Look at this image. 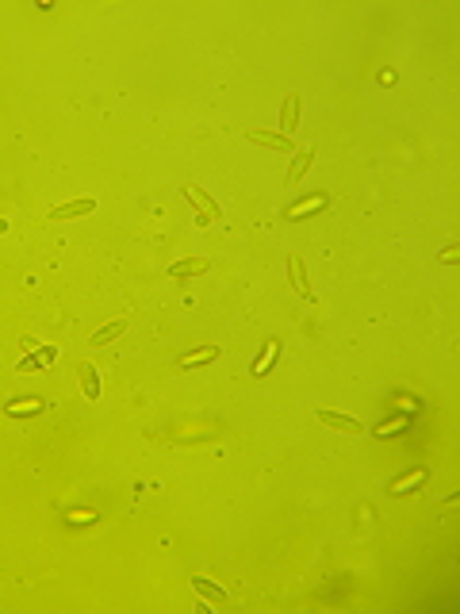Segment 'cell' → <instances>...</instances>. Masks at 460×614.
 I'll use <instances>...</instances> for the list:
<instances>
[{
  "label": "cell",
  "mask_w": 460,
  "mask_h": 614,
  "mask_svg": "<svg viewBox=\"0 0 460 614\" xmlns=\"http://www.w3.org/2000/svg\"><path fill=\"white\" fill-rule=\"evenodd\" d=\"M215 357H219V346H203V349H192V354L177 357V365L180 368H192V365H203V361H215Z\"/></svg>",
  "instance_id": "10"
},
{
  "label": "cell",
  "mask_w": 460,
  "mask_h": 614,
  "mask_svg": "<svg viewBox=\"0 0 460 614\" xmlns=\"http://www.w3.org/2000/svg\"><path fill=\"white\" fill-rule=\"evenodd\" d=\"M184 200L196 208V215H200V223H211V219H219L223 211H219V203L211 200L203 188H196V185H184Z\"/></svg>",
  "instance_id": "1"
},
{
  "label": "cell",
  "mask_w": 460,
  "mask_h": 614,
  "mask_svg": "<svg viewBox=\"0 0 460 614\" xmlns=\"http://www.w3.org/2000/svg\"><path fill=\"white\" fill-rule=\"evenodd\" d=\"M81 388H85V399H100V376H96V365H81Z\"/></svg>",
  "instance_id": "11"
},
{
  "label": "cell",
  "mask_w": 460,
  "mask_h": 614,
  "mask_svg": "<svg viewBox=\"0 0 460 614\" xmlns=\"http://www.w3.org/2000/svg\"><path fill=\"white\" fill-rule=\"evenodd\" d=\"M422 480H426V472H422V469H418V472H410V476H402V480H395V484H391V491H395V495H399V491H407V488H414V484H422Z\"/></svg>",
  "instance_id": "15"
},
{
  "label": "cell",
  "mask_w": 460,
  "mask_h": 614,
  "mask_svg": "<svg viewBox=\"0 0 460 614\" xmlns=\"http://www.w3.org/2000/svg\"><path fill=\"white\" fill-rule=\"evenodd\" d=\"M245 138H250V142H257V146H269V150H280V154H295L292 138L276 135V131H245Z\"/></svg>",
  "instance_id": "3"
},
{
  "label": "cell",
  "mask_w": 460,
  "mask_h": 614,
  "mask_svg": "<svg viewBox=\"0 0 460 614\" xmlns=\"http://www.w3.org/2000/svg\"><path fill=\"white\" fill-rule=\"evenodd\" d=\"M288 273H292V284H295V292H299L307 304H315V288H311V281H307V269H303V258H288Z\"/></svg>",
  "instance_id": "2"
},
{
  "label": "cell",
  "mask_w": 460,
  "mask_h": 614,
  "mask_svg": "<svg viewBox=\"0 0 460 614\" xmlns=\"http://www.w3.org/2000/svg\"><path fill=\"white\" fill-rule=\"evenodd\" d=\"M43 407H46L43 399H31V403H8L4 411H8V415H39Z\"/></svg>",
  "instance_id": "14"
},
{
  "label": "cell",
  "mask_w": 460,
  "mask_h": 614,
  "mask_svg": "<svg viewBox=\"0 0 460 614\" xmlns=\"http://www.w3.org/2000/svg\"><path fill=\"white\" fill-rule=\"evenodd\" d=\"M123 331H127V319H119V323H108V326H100V331H96V334H93V338H88V342H93V346H108V342H111V338H119Z\"/></svg>",
  "instance_id": "12"
},
{
  "label": "cell",
  "mask_w": 460,
  "mask_h": 614,
  "mask_svg": "<svg viewBox=\"0 0 460 614\" xmlns=\"http://www.w3.org/2000/svg\"><path fill=\"white\" fill-rule=\"evenodd\" d=\"M299 93H288L284 96V108H280V131H284V138H292V131L299 127Z\"/></svg>",
  "instance_id": "6"
},
{
  "label": "cell",
  "mask_w": 460,
  "mask_h": 614,
  "mask_svg": "<svg viewBox=\"0 0 460 614\" xmlns=\"http://www.w3.org/2000/svg\"><path fill=\"white\" fill-rule=\"evenodd\" d=\"M273 357H276V342L265 349V354H261V361L253 365V373H257V376H261V373H269V361H273Z\"/></svg>",
  "instance_id": "16"
},
{
  "label": "cell",
  "mask_w": 460,
  "mask_h": 614,
  "mask_svg": "<svg viewBox=\"0 0 460 614\" xmlns=\"http://www.w3.org/2000/svg\"><path fill=\"white\" fill-rule=\"evenodd\" d=\"M318 419H323L326 427L341 430V434H365V427H360L357 419H349V415H338V411H318Z\"/></svg>",
  "instance_id": "7"
},
{
  "label": "cell",
  "mask_w": 460,
  "mask_h": 614,
  "mask_svg": "<svg viewBox=\"0 0 460 614\" xmlns=\"http://www.w3.org/2000/svg\"><path fill=\"white\" fill-rule=\"evenodd\" d=\"M96 211V200L93 196H81V200H69V203H58L50 211V219H77V215H93Z\"/></svg>",
  "instance_id": "4"
},
{
  "label": "cell",
  "mask_w": 460,
  "mask_h": 614,
  "mask_svg": "<svg viewBox=\"0 0 460 614\" xmlns=\"http://www.w3.org/2000/svg\"><path fill=\"white\" fill-rule=\"evenodd\" d=\"M456 258H460V250H456V246H449V250H441V253H438V261H441V265H453Z\"/></svg>",
  "instance_id": "17"
},
{
  "label": "cell",
  "mask_w": 460,
  "mask_h": 614,
  "mask_svg": "<svg viewBox=\"0 0 460 614\" xmlns=\"http://www.w3.org/2000/svg\"><path fill=\"white\" fill-rule=\"evenodd\" d=\"M311 161H315V150H295V161H292V169H288L284 181H288V185H299L303 173L311 169Z\"/></svg>",
  "instance_id": "9"
},
{
  "label": "cell",
  "mask_w": 460,
  "mask_h": 614,
  "mask_svg": "<svg viewBox=\"0 0 460 614\" xmlns=\"http://www.w3.org/2000/svg\"><path fill=\"white\" fill-rule=\"evenodd\" d=\"M318 208H326V196H315V200H303V203H295V208H288L284 219H303L307 211H318Z\"/></svg>",
  "instance_id": "13"
},
{
  "label": "cell",
  "mask_w": 460,
  "mask_h": 614,
  "mask_svg": "<svg viewBox=\"0 0 460 614\" xmlns=\"http://www.w3.org/2000/svg\"><path fill=\"white\" fill-rule=\"evenodd\" d=\"M192 587H196V592H200L208 603H215V607H230V595L215 584V580H208V576H192Z\"/></svg>",
  "instance_id": "5"
},
{
  "label": "cell",
  "mask_w": 460,
  "mask_h": 614,
  "mask_svg": "<svg viewBox=\"0 0 460 614\" xmlns=\"http://www.w3.org/2000/svg\"><path fill=\"white\" fill-rule=\"evenodd\" d=\"M200 273H208V258H184V261H177V265H169V276H177V281L200 276Z\"/></svg>",
  "instance_id": "8"
}]
</instances>
